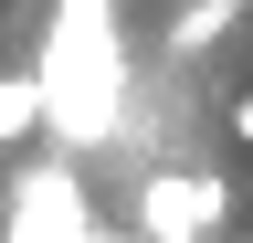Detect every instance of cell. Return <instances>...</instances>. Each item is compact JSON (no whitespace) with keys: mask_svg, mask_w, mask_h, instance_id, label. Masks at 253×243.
<instances>
[{"mask_svg":"<svg viewBox=\"0 0 253 243\" xmlns=\"http://www.w3.org/2000/svg\"><path fill=\"white\" fill-rule=\"evenodd\" d=\"M0 243H95V191H84V159L21 169V180H11V201H0Z\"/></svg>","mask_w":253,"mask_h":243,"instance_id":"obj_3","label":"cell"},{"mask_svg":"<svg viewBox=\"0 0 253 243\" xmlns=\"http://www.w3.org/2000/svg\"><path fill=\"white\" fill-rule=\"evenodd\" d=\"M42 127V74H0V148H21Z\"/></svg>","mask_w":253,"mask_h":243,"instance_id":"obj_4","label":"cell"},{"mask_svg":"<svg viewBox=\"0 0 253 243\" xmlns=\"http://www.w3.org/2000/svg\"><path fill=\"white\" fill-rule=\"evenodd\" d=\"M221 127H232V138H253V96H232V106H221Z\"/></svg>","mask_w":253,"mask_h":243,"instance_id":"obj_5","label":"cell"},{"mask_svg":"<svg viewBox=\"0 0 253 243\" xmlns=\"http://www.w3.org/2000/svg\"><path fill=\"white\" fill-rule=\"evenodd\" d=\"M42 138L63 148V159H116L126 138V96H137V74H126V21L116 0H53L42 21Z\"/></svg>","mask_w":253,"mask_h":243,"instance_id":"obj_1","label":"cell"},{"mask_svg":"<svg viewBox=\"0 0 253 243\" xmlns=\"http://www.w3.org/2000/svg\"><path fill=\"white\" fill-rule=\"evenodd\" d=\"M126 222H137L148 243H221V233H232V180L201 169V159H169V169L137 180Z\"/></svg>","mask_w":253,"mask_h":243,"instance_id":"obj_2","label":"cell"},{"mask_svg":"<svg viewBox=\"0 0 253 243\" xmlns=\"http://www.w3.org/2000/svg\"><path fill=\"white\" fill-rule=\"evenodd\" d=\"M95 243H148V233H137V222H126V233H95Z\"/></svg>","mask_w":253,"mask_h":243,"instance_id":"obj_6","label":"cell"}]
</instances>
